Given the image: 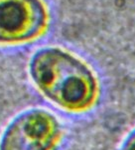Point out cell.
<instances>
[{
  "label": "cell",
  "instance_id": "277c9868",
  "mask_svg": "<svg viewBox=\"0 0 135 150\" xmlns=\"http://www.w3.org/2000/svg\"><path fill=\"white\" fill-rule=\"evenodd\" d=\"M122 150H135V130L126 139L123 147H122Z\"/></svg>",
  "mask_w": 135,
  "mask_h": 150
},
{
  "label": "cell",
  "instance_id": "7a4b0ae2",
  "mask_svg": "<svg viewBox=\"0 0 135 150\" xmlns=\"http://www.w3.org/2000/svg\"><path fill=\"white\" fill-rule=\"evenodd\" d=\"M59 135L60 125L54 115L43 109H31L7 127L0 150H51Z\"/></svg>",
  "mask_w": 135,
  "mask_h": 150
},
{
  "label": "cell",
  "instance_id": "3957f363",
  "mask_svg": "<svg viewBox=\"0 0 135 150\" xmlns=\"http://www.w3.org/2000/svg\"><path fill=\"white\" fill-rule=\"evenodd\" d=\"M46 21L41 0H0V42L32 39L44 29Z\"/></svg>",
  "mask_w": 135,
  "mask_h": 150
},
{
  "label": "cell",
  "instance_id": "6da1fadb",
  "mask_svg": "<svg viewBox=\"0 0 135 150\" xmlns=\"http://www.w3.org/2000/svg\"><path fill=\"white\" fill-rule=\"evenodd\" d=\"M30 73L48 98L69 110H84L95 100L96 81L90 68L61 49L38 51L30 62Z\"/></svg>",
  "mask_w": 135,
  "mask_h": 150
}]
</instances>
